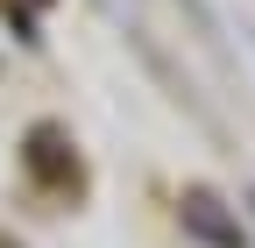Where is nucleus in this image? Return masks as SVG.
Masks as SVG:
<instances>
[{
	"mask_svg": "<svg viewBox=\"0 0 255 248\" xmlns=\"http://www.w3.org/2000/svg\"><path fill=\"white\" fill-rule=\"evenodd\" d=\"M248 50H255V28H248Z\"/></svg>",
	"mask_w": 255,
	"mask_h": 248,
	"instance_id": "f257e3e1",
	"label": "nucleus"
},
{
	"mask_svg": "<svg viewBox=\"0 0 255 248\" xmlns=\"http://www.w3.org/2000/svg\"><path fill=\"white\" fill-rule=\"evenodd\" d=\"M248 206H255V192H248Z\"/></svg>",
	"mask_w": 255,
	"mask_h": 248,
	"instance_id": "f03ea898",
	"label": "nucleus"
}]
</instances>
